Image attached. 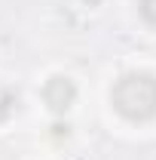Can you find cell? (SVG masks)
I'll list each match as a JSON object with an SVG mask.
<instances>
[{"instance_id": "6da1fadb", "label": "cell", "mask_w": 156, "mask_h": 160, "mask_svg": "<svg viewBox=\"0 0 156 160\" xmlns=\"http://www.w3.org/2000/svg\"><path fill=\"white\" fill-rule=\"evenodd\" d=\"M110 102L126 120H150L156 117V80L144 71L122 74L110 89Z\"/></svg>"}, {"instance_id": "7a4b0ae2", "label": "cell", "mask_w": 156, "mask_h": 160, "mask_svg": "<svg viewBox=\"0 0 156 160\" xmlns=\"http://www.w3.org/2000/svg\"><path fill=\"white\" fill-rule=\"evenodd\" d=\"M74 99H77V86H74L67 77L46 80V86H43V102H46L55 114H64V111L74 105Z\"/></svg>"}, {"instance_id": "3957f363", "label": "cell", "mask_w": 156, "mask_h": 160, "mask_svg": "<svg viewBox=\"0 0 156 160\" xmlns=\"http://www.w3.org/2000/svg\"><path fill=\"white\" fill-rule=\"evenodd\" d=\"M16 108H19V96H12V92H3V96H0V123L9 117Z\"/></svg>"}, {"instance_id": "277c9868", "label": "cell", "mask_w": 156, "mask_h": 160, "mask_svg": "<svg viewBox=\"0 0 156 160\" xmlns=\"http://www.w3.org/2000/svg\"><path fill=\"white\" fill-rule=\"evenodd\" d=\"M138 12L144 16V22L156 25V0H138Z\"/></svg>"}, {"instance_id": "5b68a950", "label": "cell", "mask_w": 156, "mask_h": 160, "mask_svg": "<svg viewBox=\"0 0 156 160\" xmlns=\"http://www.w3.org/2000/svg\"><path fill=\"white\" fill-rule=\"evenodd\" d=\"M52 132H55V136H64V139H67V123H55V126H52Z\"/></svg>"}, {"instance_id": "8992f818", "label": "cell", "mask_w": 156, "mask_h": 160, "mask_svg": "<svg viewBox=\"0 0 156 160\" xmlns=\"http://www.w3.org/2000/svg\"><path fill=\"white\" fill-rule=\"evenodd\" d=\"M86 3H89V6H98V3H101V0H86Z\"/></svg>"}]
</instances>
